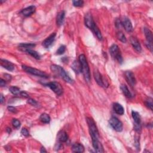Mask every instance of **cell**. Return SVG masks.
I'll return each mask as SVG.
<instances>
[{
  "instance_id": "17",
  "label": "cell",
  "mask_w": 153,
  "mask_h": 153,
  "mask_svg": "<svg viewBox=\"0 0 153 153\" xmlns=\"http://www.w3.org/2000/svg\"><path fill=\"white\" fill-rule=\"evenodd\" d=\"M1 66L10 71H12L15 69L13 64L6 59H1Z\"/></svg>"
},
{
  "instance_id": "21",
  "label": "cell",
  "mask_w": 153,
  "mask_h": 153,
  "mask_svg": "<svg viewBox=\"0 0 153 153\" xmlns=\"http://www.w3.org/2000/svg\"><path fill=\"white\" fill-rule=\"evenodd\" d=\"M113 109L115 113L118 115L122 116L125 113V110L123 107L118 103H114L113 104Z\"/></svg>"
},
{
  "instance_id": "7",
  "label": "cell",
  "mask_w": 153,
  "mask_h": 153,
  "mask_svg": "<svg viewBox=\"0 0 153 153\" xmlns=\"http://www.w3.org/2000/svg\"><path fill=\"white\" fill-rule=\"evenodd\" d=\"M109 123L110 126L116 131L120 132L123 130V124H122L121 122L117 118L115 117H112L109 120Z\"/></svg>"
},
{
  "instance_id": "40",
  "label": "cell",
  "mask_w": 153,
  "mask_h": 153,
  "mask_svg": "<svg viewBox=\"0 0 153 153\" xmlns=\"http://www.w3.org/2000/svg\"><path fill=\"white\" fill-rule=\"evenodd\" d=\"M5 100V99L4 98V96L3 95H1V99H0V102H1V104H3V102Z\"/></svg>"
},
{
  "instance_id": "36",
  "label": "cell",
  "mask_w": 153,
  "mask_h": 153,
  "mask_svg": "<svg viewBox=\"0 0 153 153\" xmlns=\"http://www.w3.org/2000/svg\"><path fill=\"white\" fill-rule=\"evenodd\" d=\"M21 134L25 136H29V132L28 130L26 129V128H23L21 130Z\"/></svg>"
},
{
  "instance_id": "12",
  "label": "cell",
  "mask_w": 153,
  "mask_h": 153,
  "mask_svg": "<svg viewBox=\"0 0 153 153\" xmlns=\"http://www.w3.org/2000/svg\"><path fill=\"white\" fill-rule=\"evenodd\" d=\"M120 22L121 26H123L127 33H130L133 30V26H132V22L129 18L127 17H123V19L120 20Z\"/></svg>"
},
{
  "instance_id": "10",
  "label": "cell",
  "mask_w": 153,
  "mask_h": 153,
  "mask_svg": "<svg viewBox=\"0 0 153 153\" xmlns=\"http://www.w3.org/2000/svg\"><path fill=\"white\" fill-rule=\"evenodd\" d=\"M125 77L127 83L131 86L134 87L136 83V78L134 74L131 71H126L125 73Z\"/></svg>"
},
{
  "instance_id": "24",
  "label": "cell",
  "mask_w": 153,
  "mask_h": 153,
  "mask_svg": "<svg viewBox=\"0 0 153 153\" xmlns=\"http://www.w3.org/2000/svg\"><path fill=\"white\" fill-rule=\"evenodd\" d=\"M132 116L135 121V125H139L141 126V116L136 111H132Z\"/></svg>"
},
{
  "instance_id": "15",
  "label": "cell",
  "mask_w": 153,
  "mask_h": 153,
  "mask_svg": "<svg viewBox=\"0 0 153 153\" xmlns=\"http://www.w3.org/2000/svg\"><path fill=\"white\" fill-rule=\"evenodd\" d=\"M130 43L132 46V47H134V48L138 52H141V50H142V48H141V46L139 42V41L136 38L134 37H131L130 39Z\"/></svg>"
},
{
  "instance_id": "32",
  "label": "cell",
  "mask_w": 153,
  "mask_h": 153,
  "mask_svg": "<svg viewBox=\"0 0 153 153\" xmlns=\"http://www.w3.org/2000/svg\"><path fill=\"white\" fill-rule=\"evenodd\" d=\"M65 50H66L65 46H64V45L61 46L59 47V48L56 51V55H62L64 53V52H65Z\"/></svg>"
},
{
  "instance_id": "27",
  "label": "cell",
  "mask_w": 153,
  "mask_h": 153,
  "mask_svg": "<svg viewBox=\"0 0 153 153\" xmlns=\"http://www.w3.org/2000/svg\"><path fill=\"white\" fill-rule=\"evenodd\" d=\"M26 53H27L28 54L30 55L31 56H33V57H34L36 59H40V55H39V53L38 52H37L36 51L32 50V49H27L25 50Z\"/></svg>"
},
{
  "instance_id": "3",
  "label": "cell",
  "mask_w": 153,
  "mask_h": 153,
  "mask_svg": "<svg viewBox=\"0 0 153 153\" xmlns=\"http://www.w3.org/2000/svg\"><path fill=\"white\" fill-rule=\"evenodd\" d=\"M87 123L89 129L90 135L91 138V141L99 140V133L93 119L90 117H87Z\"/></svg>"
},
{
  "instance_id": "13",
  "label": "cell",
  "mask_w": 153,
  "mask_h": 153,
  "mask_svg": "<svg viewBox=\"0 0 153 153\" xmlns=\"http://www.w3.org/2000/svg\"><path fill=\"white\" fill-rule=\"evenodd\" d=\"M9 90L13 95L17 96H22L24 98H29V95L24 91H21L18 87L15 86L10 87L9 88Z\"/></svg>"
},
{
  "instance_id": "6",
  "label": "cell",
  "mask_w": 153,
  "mask_h": 153,
  "mask_svg": "<svg viewBox=\"0 0 153 153\" xmlns=\"http://www.w3.org/2000/svg\"><path fill=\"white\" fill-rule=\"evenodd\" d=\"M45 86L48 87L51 90L53 91L58 96H60L63 93V87L59 83L56 81H52L47 84H44Z\"/></svg>"
},
{
  "instance_id": "9",
  "label": "cell",
  "mask_w": 153,
  "mask_h": 153,
  "mask_svg": "<svg viewBox=\"0 0 153 153\" xmlns=\"http://www.w3.org/2000/svg\"><path fill=\"white\" fill-rule=\"evenodd\" d=\"M144 33L145 37L147 38V41L145 43V45L150 50L151 52H152V34L151 30L147 28H144Z\"/></svg>"
},
{
  "instance_id": "29",
  "label": "cell",
  "mask_w": 153,
  "mask_h": 153,
  "mask_svg": "<svg viewBox=\"0 0 153 153\" xmlns=\"http://www.w3.org/2000/svg\"><path fill=\"white\" fill-rule=\"evenodd\" d=\"M92 32L95 34V35L97 37V38L99 40L102 39V35L100 30H99V29L97 25H96L95 27L92 29Z\"/></svg>"
},
{
  "instance_id": "35",
  "label": "cell",
  "mask_w": 153,
  "mask_h": 153,
  "mask_svg": "<svg viewBox=\"0 0 153 153\" xmlns=\"http://www.w3.org/2000/svg\"><path fill=\"white\" fill-rule=\"evenodd\" d=\"M28 103L33 106H37L38 105L37 102L33 99H29L28 100Z\"/></svg>"
},
{
  "instance_id": "14",
  "label": "cell",
  "mask_w": 153,
  "mask_h": 153,
  "mask_svg": "<svg viewBox=\"0 0 153 153\" xmlns=\"http://www.w3.org/2000/svg\"><path fill=\"white\" fill-rule=\"evenodd\" d=\"M56 33H52L46 39H45L42 43V45L43 46V47H44L46 48H49L53 43L55 39V38H56Z\"/></svg>"
},
{
  "instance_id": "34",
  "label": "cell",
  "mask_w": 153,
  "mask_h": 153,
  "mask_svg": "<svg viewBox=\"0 0 153 153\" xmlns=\"http://www.w3.org/2000/svg\"><path fill=\"white\" fill-rule=\"evenodd\" d=\"M12 125L15 128L18 129L20 127V122L17 119H13Z\"/></svg>"
},
{
  "instance_id": "18",
  "label": "cell",
  "mask_w": 153,
  "mask_h": 153,
  "mask_svg": "<svg viewBox=\"0 0 153 153\" xmlns=\"http://www.w3.org/2000/svg\"><path fill=\"white\" fill-rule=\"evenodd\" d=\"M92 145H93V147L95 152H104L103 145H102L101 142L99 141V140L92 141Z\"/></svg>"
},
{
  "instance_id": "11",
  "label": "cell",
  "mask_w": 153,
  "mask_h": 153,
  "mask_svg": "<svg viewBox=\"0 0 153 153\" xmlns=\"http://www.w3.org/2000/svg\"><path fill=\"white\" fill-rule=\"evenodd\" d=\"M84 24H85V25L91 30H92V29L96 25L94 22L93 17L92 16H91V14L89 13L86 14L84 16Z\"/></svg>"
},
{
  "instance_id": "30",
  "label": "cell",
  "mask_w": 153,
  "mask_h": 153,
  "mask_svg": "<svg viewBox=\"0 0 153 153\" xmlns=\"http://www.w3.org/2000/svg\"><path fill=\"white\" fill-rule=\"evenodd\" d=\"M117 38H118V40L120 41V42H123L124 43H126V42H127V39L126 38V36L121 31H118L117 33Z\"/></svg>"
},
{
  "instance_id": "31",
  "label": "cell",
  "mask_w": 153,
  "mask_h": 153,
  "mask_svg": "<svg viewBox=\"0 0 153 153\" xmlns=\"http://www.w3.org/2000/svg\"><path fill=\"white\" fill-rule=\"evenodd\" d=\"M145 105L150 108L151 111H152V106H153V104H152V99L151 98H148L145 102Z\"/></svg>"
},
{
  "instance_id": "2",
  "label": "cell",
  "mask_w": 153,
  "mask_h": 153,
  "mask_svg": "<svg viewBox=\"0 0 153 153\" xmlns=\"http://www.w3.org/2000/svg\"><path fill=\"white\" fill-rule=\"evenodd\" d=\"M78 61L81 64V73H83L85 80L87 82L89 83L90 81V73L86 56L83 54L80 55L78 57Z\"/></svg>"
},
{
  "instance_id": "26",
  "label": "cell",
  "mask_w": 153,
  "mask_h": 153,
  "mask_svg": "<svg viewBox=\"0 0 153 153\" xmlns=\"http://www.w3.org/2000/svg\"><path fill=\"white\" fill-rule=\"evenodd\" d=\"M71 68H72V69L74 71V72L77 74L81 73V66L79 61L75 60L73 65H71Z\"/></svg>"
},
{
  "instance_id": "4",
  "label": "cell",
  "mask_w": 153,
  "mask_h": 153,
  "mask_svg": "<svg viewBox=\"0 0 153 153\" xmlns=\"http://www.w3.org/2000/svg\"><path fill=\"white\" fill-rule=\"evenodd\" d=\"M22 68L24 71H25L26 73L30 74L33 75H35L37 77L44 78H48V75H47L46 73L43 72V71H40L38 69L32 68L30 66H26L25 65H22Z\"/></svg>"
},
{
  "instance_id": "37",
  "label": "cell",
  "mask_w": 153,
  "mask_h": 153,
  "mask_svg": "<svg viewBox=\"0 0 153 153\" xmlns=\"http://www.w3.org/2000/svg\"><path fill=\"white\" fill-rule=\"evenodd\" d=\"M7 109L10 112H12V113H17V110L16 108H15L14 107H12V106H9L7 107Z\"/></svg>"
},
{
  "instance_id": "38",
  "label": "cell",
  "mask_w": 153,
  "mask_h": 153,
  "mask_svg": "<svg viewBox=\"0 0 153 153\" xmlns=\"http://www.w3.org/2000/svg\"><path fill=\"white\" fill-rule=\"evenodd\" d=\"M4 76L5 77L4 80L6 81H11V80H12V75H10L7 74H4Z\"/></svg>"
},
{
  "instance_id": "42",
  "label": "cell",
  "mask_w": 153,
  "mask_h": 153,
  "mask_svg": "<svg viewBox=\"0 0 153 153\" xmlns=\"http://www.w3.org/2000/svg\"><path fill=\"white\" fill-rule=\"evenodd\" d=\"M7 133L8 134H10V132H12V130H11V129H10V128H9V127H7Z\"/></svg>"
},
{
  "instance_id": "28",
  "label": "cell",
  "mask_w": 153,
  "mask_h": 153,
  "mask_svg": "<svg viewBox=\"0 0 153 153\" xmlns=\"http://www.w3.org/2000/svg\"><path fill=\"white\" fill-rule=\"evenodd\" d=\"M39 120L43 122V123H50L51 118H50V117L49 116L48 114H47L46 113H43L40 116Z\"/></svg>"
},
{
  "instance_id": "5",
  "label": "cell",
  "mask_w": 153,
  "mask_h": 153,
  "mask_svg": "<svg viewBox=\"0 0 153 153\" xmlns=\"http://www.w3.org/2000/svg\"><path fill=\"white\" fill-rule=\"evenodd\" d=\"M109 52L112 57L117 60L120 64H122L123 60L121 56V51L117 45H112L109 48Z\"/></svg>"
},
{
  "instance_id": "8",
  "label": "cell",
  "mask_w": 153,
  "mask_h": 153,
  "mask_svg": "<svg viewBox=\"0 0 153 153\" xmlns=\"http://www.w3.org/2000/svg\"><path fill=\"white\" fill-rule=\"evenodd\" d=\"M93 75H94L95 80H96V83H98L99 86L102 87H105V88H107L108 87L109 84L108 83L107 81L103 78V77L102 76V75L99 73L98 71L96 70L94 71Z\"/></svg>"
},
{
  "instance_id": "41",
  "label": "cell",
  "mask_w": 153,
  "mask_h": 153,
  "mask_svg": "<svg viewBox=\"0 0 153 153\" xmlns=\"http://www.w3.org/2000/svg\"><path fill=\"white\" fill-rule=\"evenodd\" d=\"M40 152H47V151L45 150V148L44 147H42L40 150Z\"/></svg>"
},
{
  "instance_id": "16",
  "label": "cell",
  "mask_w": 153,
  "mask_h": 153,
  "mask_svg": "<svg viewBox=\"0 0 153 153\" xmlns=\"http://www.w3.org/2000/svg\"><path fill=\"white\" fill-rule=\"evenodd\" d=\"M36 10V7L34 6H29L24 9H23L21 12V13L26 17L30 16V15H32L34 13H35Z\"/></svg>"
},
{
  "instance_id": "20",
  "label": "cell",
  "mask_w": 153,
  "mask_h": 153,
  "mask_svg": "<svg viewBox=\"0 0 153 153\" xmlns=\"http://www.w3.org/2000/svg\"><path fill=\"white\" fill-rule=\"evenodd\" d=\"M65 17V12L64 11H61L57 13L56 16V24L58 26H60L63 25Z\"/></svg>"
},
{
  "instance_id": "25",
  "label": "cell",
  "mask_w": 153,
  "mask_h": 153,
  "mask_svg": "<svg viewBox=\"0 0 153 153\" xmlns=\"http://www.w3.org/2000/svg\"><path fill=\"white\" fill-rule=\"evenodd\" d=\"M120 88H121L122 92H123V93L125 95V96L126 97H127L128 98H132V97H133V96H132L131 92L129 91V89L126 85L121 84Z\"/></svg>"
},
{
  "instance_id": "19",
  "label": "cell",
  "mask_w": 153,
  "mask_h": 153,
  "mask_svg": "<svg viewBox=\"0 0 153 153\" xmlns=\"http://www.w3.org/2000/svg\"><path fill=\"white\" fill-rule=\"evenodd\" d=\"M57 139L60 142H65L68 139V136L65 131L61 130L58 132L57 135Z\"/></svg>"
},
{
  "instance_id": "39",
  "label": "cell",
  "mask_w": 153,
  "mask_h": 153,
  "mask_svg": "<svg viewBox=\"0 0 153 153\" xmlns=\"http://www.w3.org/2000/svg\"><path fill=\"white\" fill-rule=\"evenodd\" d=\"M6 84V81L3 78H1L0 80V86L1 87H4Z\"/></svg>"
},
{
  "instance_id": "22",
  "label": "cell",
  "mask_w": 153,
  "mask_h": 153,
  "mask_svg": "<svg viewBox=\"0 0 153 153\" xmlns=\"http://www.w3.org/2000/svg\"><path fill=\"white\" fill-rule=\"evenodd\" d=\"M72 151L74 152L77 153H81L84 151V146L80 143H75L72 146Z\"/></svg>"
},
{
  "instance_id": "33",
  "label": "cell",
  "mask_w": 153,
  "mask_h": 153,
  "mask_svg": "<svg viewBox=\"0 0 153 153\" xmlns=\"http://www.w3.org/2000/svg\"><path fill=\"white\" fill-rule=\"evenodd\" d=\"M73 4L75 7H82L84 4V1L81 0H78V1H73Z\"/></svg>"
},
{
  "instance_id": "23",
  "label": "cell",
  "mask_w": 153,
  "mask_h": 153,
  "mask_svg": "<svg viewBox=\"0 0 153 153\" xmlns=\"http://www.w3.org/2000/svg\"><path fill=\"white\" fill-rule=\"evenodd\" d=\"M35 47V44L33 43H22L20 44L19 46V49L20 50L22 51V52H25V50L27 49H32Z\"/></svg>"
},
{
  "instance_id": "1",
  "label": "cell",
  "mask_w": 153,
  "mask_h": 153,
  "mask_svg": "<svg viewBox=\"0 0 153 153\" xmlns=\"http://www.w3.org/2000/svg\"><path fill=\"white\" fill-rule=\"evenodd\" d=\"M50 68L52 71H53L56 75L60 76L65 82L69 84L74 83V80L72 78H71V77L69 76V75L66 73V72L62 67L57 65H52L51 66Z\"/></svg>"
}]
</instances>
